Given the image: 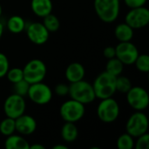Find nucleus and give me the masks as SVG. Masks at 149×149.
Here are the masks:
<instances>
[{
    "label": "nucleus",
    "mask_w": 149,
    "mask_h": 149,
    "mask_svg": "<svg viewBox=\"0 0 149 149\" xmlns=\"http://www.w3.org/2000/svg\"><path fill=\"white\" fill-rule=\"evenodd\" d=\"M115 80L116 77L106 71L99 74L93 85L96 98L103 100L113 97L116 93Z\"/></svg>",
    "instance_id": "f257e3e1"
},
{
    "label": "nucleus",
    "mask_w": 149,
    "mask_h": 149,
    "mask_svg": "<svg viewBox=\"0 0 149 149\" xmlns=\"http://www.w3.org/2000/svg\"><path fill=\"white\" fill-rule=\"evenodd\" d=\"M68 95L71 97V99L77 100L84 105L90 104L96 99L93 85L84 79L71 83L69 86Z\"/></svg>",
    "instance_id": "f03ea898"
},
{
    "label": "nucleus",
    "mask_w": 149,
    "mask_h": 149,
    "mask_svg": "<svg viewBox=\"0 0 149 149\" xmlns=\"http://www.w3.org/2000/svg\"><path fill=\"white\" fill-rule=\"evenodd\" d=\"M93 6L99 18L105 23H113L119 17L120 0H94Z\"/></svg>",
    "instance_id": "7ed1b4c3"
},
{
    "label": "nucleus",
    "mask_w": 149,
    "mask_h": 149,
    "mask_svg": "<svg viewBox=\"0 0 149 149\" xmlns=\"http://www.w3.org/2000/svg\"><path fill=\"white\" fill-rule=\"evenodd\" d=\"M24 72V79L26 80L30 85L35 84L38 82H41L45 79L47 68L41 59L34 58L30 60L23 68Z\"/></svg>",
    "instance_id": "20e7f679"
},
{
    "label": "nucleus",
    "mask_w": 149,
    "mask_h": 149,
    "mask_svg": "<svg viewBox=\"0 0 149 149\" xmlns=\"http://www.w3.org/2000/svg\"><path fill=\"white\" fill-rule=\"evenodd\" d=\"M120 115V106L113 98L103 99L97 107V116L104 123L114 122Z\"/></svg>",
    "instance_id": "39448f33"
},
{
    "label": "nucleus",
    "mask_w": 149,
    "mask_h": 149,
    "mask_svg": "<svg viewBox=\"0 0 149 149\" xmlns=\"http://www.w3.org/2000/svg\"><path fill=\"white\" fill-rule=\"evenodd\" d=\"M85 113V105L72 99L64 102L59 109L60 116L65 122L76 123L84 117Z\"/></svg>",
    "instance_id": "423d86ee"
},
{
    "label": "nucleus",
    "mask_w": 149,
    "mask_h": 149,
    "mask_svg": "<svg viewBox=\"0 0 149 149\" xmlns=\"http://www.w3.org/2000/svg\"><path fill=\"white\" fill-rule=\"evenodd\" d=\"M148 130V119L142 111H136L127 120L126 131L134 138H137Z\"/></svg>",
    "instance_id": "0eeeda50"
},
{
    "label": "nucleus",
    "mask_w": 149,
    "mask_h": 149,
    "mask_svg": "<svg viewBox=\"0 0 149 149\" xmlns=\"http://www.w3.org/2000/svg\"><path fill=\"white\" fill-rule=\"evenodd\" d=\"M128 105L135 111H144L149 105V95L141 86H132L126 93Z\"/></svg>",
    "instance_id": "6e6552de"
},
{
    "label": "nucleus",
    "mask_w": 149,
    "mask_h": 149,
    "mask_svg": "<svg viewBox=\"0 0 149 149\" xmlns=\"http://www.w3.org/2000/svg\"><path fill=\"white\" fill-rule=\"evenodd\" d=\"M27 96L37 105H46L52 99V92L50 86L41 81L30 85Z\"/></svg>",
    "instance_id": "1a4fd4ad"
},
{
    "label": "nucleus",
    "mask_w": 149,
    "mask_h": 149,
    "mask_svg": "<svg viewBox=\"0 0 149 149\" xmlns=\"http://www.w3.org/2000/svg\"><path fill=\"white\" fill-rule=\"evenodd\" d=\"M26 108V103L24 97L12 93L9 95L3 103V112L6 117L17 119L20 115L24 114Z\"/></svg>",
    "instance_id": "9d476101"
},
{
    "label": "nucleus",
    "mask_w": 149,
    "mask_h": 149,
    "mask_svg": "<svg viewBox=\"0 0 149 149\" xmlns=\"http://www.w3.org/2000/svg\"><path fill=\"white\" fill-rule=\"evenodd\" d=\"M138 55L139 51L131 41L120 42L115 47V57L121 61L124 65H134Z\"/></svg>",
    "instance_id": "9b49d317"
},
{
    "label": "nucleus",
    "mask_w": 149,
    "mask_h": 149,
    "mask_svg": "<svg viewBox=\"0 0 149 149\" xmlns=\"http://www.w3.org/2000/svg\"><path fill=\"white\" fill-rule=\"evenodd\" d=\"M125 23L134 30L144 28L149 24V10L145 6L131 9L126 15Z\"/></svg>",
    "instance_id": "f8f14e48"
},
{
    "label": "nucleus",
    "mask_w": 149,
    "mask_h": 149,
    "mask_svg": "<svg viewBox=\"0 0 149 149\" xmlns=\"http://www.w3.org/2000/svg\"><path fill=\"white\" fill-rule=\"evenodd\" d=\"M27 38L35 45H41L47 42L50 32L45 27L43 23L32 22L25 27Z\"/></svg>",
    "instance_id": "ddd939ff"
},
{
    "label": "nucleus",
    "mask_w": 149,
    "mask_h": 149,
    "mask_svg": "<svg viewBox=\"0 0 149 149\" xmlns=\"http://www.w3.org/2000/svg\"><path fill=\"white\" fill-rule=\"evenodd\" d=\"M16 131L22 135H30L37 129L36 120L27 114H22L15 119Z\"/></svg>",
    "instance_id": "4468645a"
},
{
    "label": "nucleus",
    "mask_w": 149,
    "mask_h": 149,
    "mask_svg": "<svg viewBox=\"0 0 149 149\" xmlns=\"http://www.w3.org/2000/svg\"><path fill=\"white\" fill-rule=\"evenodd\" d=\"M86 71L82 64L79 62L71 63L65 69V78L70 83L84 79Z\"/></svg>",
    "instance_id": "2eb2a0df"
},
{
    "label": "nucleus",
    "mask_w": 149,
    "mask_h": 149,
    "mask_svg": "<svg viewBox=\"0 0 149 149\" xmlns=\"http://www.w3.org/2000/svg\"><path fill=\"white\" fill-rule=\"evenodd\" d=\"M31 8L36 16L44 17L52 13L53 4L52 0H31Z\"/></svg>",
    "instance_id": "dca6fc26"
},
{
    "label": "nucleus",
    "mask_w": 149,
    "mask_h": 149,
    "mask_svg": "<svg viewBox=\"0 0 149 149\" xmlns=\"http://www.w3.org/2000/svg\"><path fill=\"white\" fill-rule=\"evenodd\" d=\"M4 147L6 149H29V142L21 135L10 134L7 136Z\"/></svg>",
    "instance_id": "f3484780"
},
{
    "label": "nucleus",
    "mask_w": 149,
    "mask_h": 149,
    "mask_svg": "<svg viewBox=\"0 0 149 149\" xmlns=\"http://www.w3.org/2000/svg\"><path fill=\"white\" fill-rule=\"evenodd\" d=\"M114 35L120 42L131 41L134 37V29L127 23H121L115 27Z\"/></svg>",
    "instance_id": "a211bd4d"
},
{
    "label": "nucleus",
    "mask_w": 149,
    "mask_h": 149,
    "mask_svg": "<svg viewBox=\"0 0 149 149\" xmlns=\"http://www.w3.org/2000/svg\"><path fill=\"white\" fill-rule=\"evenodd\" d=\"M79 135V130L72 122H65L61 128V137L65 142H73Z\"/></svg>",
    "instance_id": "6ab92c4d"
},
{
    "label": "nucleus",
    "mask_w": 149,
    "mask_h": 149,
    "mask_svg": "<svg viewBox=\"0 0 149 149\" xmlns=\"http://www.w3.org/2000/svg\"><path fill=\"white\" fill-rule=\"evenodd\" d=\"M25 27L26 23L21 16H11L7 21V28L11 33L19 34L25 30Z\"/></svg>",
    "instance_id": "aec40b11"
},
{
    "label": "nucleus",
    "mask_w": 149,
    "mask_h": 149,
    "mask_svg": "<svg viewBox=\"0 0 149 149\" xmlns=\"http://www.w3.org/2000/svg\"><path fill=\"white\" fill-rule=\"evenodd\" d=\"M124 65L121 61H120L116 57L110 58L107 60L106 65V72L108 73L117 77L119 75H121V72H123Z\"/></svg>",
    "instance_id": "412c9836"
},
{
    "label": "nucleus",
    "mask_w": 149,
    "mask_h": 149,
    "mask_svg": "<svg viewBox=\"0 0 149 149\" xmlns=\"http://www.w3.org/2000/svg\"><path fill=\"white\" fill-rule=\"evenodd\" d=\"M43 24L49 32H56L60 27V21L57 16L50 13L43 17Z\"/></svg>",
    "instance_id": "4be33fe9"
},
{
    "label": "nucleus",
    "mask_w": 149,
    "mask_h": 149,
    "mask_svg": "<svg viewBox=\"0 0 149 149\" xmlns=\"http://www.w3.org/2000/svg\"><path fill=\"white\" fill-rule=\"evenodd\" d=\"M16 131L15 120L10 117H6L0 122V133L4 136H9Z\"/></svg>",
    "instance_id": "5701e85b"
},
{
    "label": "nucleus",
    "mask_w": 149,
    "mask_h": 149,
    "mask_svg": "<svg viewBox=\"0 0 149 149\" xmlns=\"http://www.w3.org/2000/svg\"><path fill=\"white\" fill-rule=\"evenodd\" d=\"M132 82L129 78L122 75H119L116 77L115 80V87L116 92H120L121 93H127L132 87Z\"/></svg>",
    "instance_id": "b1692460"
},
{
    "label": "nucleus",
    "mask_w": 149,
    "mask_h": 149,
    "mask_svg": "<svg viewBox=\"0 0 149 149\" xmlns=\"http://www.w3.org/2000/svg\"><path fill=\"white\" fill-rule=\"evenodd\" d=\"M134 147V137L125 133L119 136L117 140V148L119 149H133Z\"/></svg>",
    "instance_id": "393cba45"
},
{
    "label": "nucleus",
    "mask_w": 149,
    "mask_h": 149,
    "mask_svg": "<svg viewBox=\"0 0 149 149\" xmlns=\"http://www.w3.org/2000/svg\"><path fill=\"white\" fill-rule=\"evenodd\" d=\"M8 79V80L12 83L15 84L22 79H24V72H23V69L18 68V67H14V68H10L8 70L6 75H5Z\"/></svg>",
    "instance_id": "a878e982"
},
{
    "label": "nucleus",
    "mask_w": 149,
    "mask_h": 149,
    "mask_svg": "<svg viewBox=\"0 0 149 149\" xmlns=\"http://www.w3.org/2000/svg\"><path fill=\"white\" fill-rule=\"evenodd\" d=\"M134 65L136 68L141 72H149V56L148 54L138 55Z\"/></svg>",
    "instance_id": "bb28decb"
},
{
    "label": "nucleus",
    "mask_w": 149,
    "mask_h": 149,
    "mask_svg": "<svg viewBox=\"0 0 149 149\" xmlns=\"http://www.w3.org/2000/svg\"><path fill=\"white\" fill-rule=\"evenodd\" d=\"M29 87H30V84L26 80H24V79H22V80L13 84L14 93L18 94V95H20L22 97L27 96V93H28V91H29Z\"/></svg>",
    "instance_id": "cd10ccee"
},
{
    "label": "nucleus",
    "mask_w": 149,
    "mask_h": 149,
    "mask_svg": "<svg viewBox=\"0 0 149 149\" xmlns=\"http://www.w3.org/2000/svg\"><path fill=\"white\" fill-rule=\"evenodd\" d=\"M10 69V62L5 54L0 52V79L4 77Z\"/></svg>",
    "instance_id": "c85d7f7f"
},
{
    "label": "nucleus",
    "mask_w": 149,
    "mask_h": 149,
    "mask_svg": "<svg viewBox=\"0 0 149 149\" xmlns=\"http://www.w3.org/2000/svg\"><path fill=\"white\" fill-rule=\"evenodd\" d=\"M137 141L135 143L136 149H148L149 148V134L148 133L137 137Z\"/></svg>",
    "instance_id": "c756f323"
},
{
    "label": "nucleus",
    "mask_w": 149,
    "mask_h": 149,
    "mask_svg": "<svg viewBox=\"0 0 149 149\" xmlns=\"http://www.w3.org/2000/svg\"><path fill=\"white\" fill-rule=\"evenodd\" d=\"M55 93L58 96H61V97H64L65 95H68V93H69V86L64 84V83H60V84H58L56 86H55Z\"/></svg>",
    "instance_id": "7c9ffc66"
},
{
    "label": "nucleus",
    "mask_w": 149,
    "mask_h": 149,
    "mask_svg": "<svg viewBox=\"0 0 149 149\" xmlns=\"http://www.w3.org/2000/svg\"><path fill=\"white\" fill-rule=\"evenodd\" d=\"M148 0H124L125 4L130 9L145 6Z\"/></svg>",
    "instance_id": "2f4dec72"
},
{
    "label": "nucleus",
    "mask_w": 149,
    "mask_h": 149,
    "mask_svg": "<svg viewBox=\"0 0 149 149\" xmlns=\"http://www.w3.org/2000/svg\"><path fill=\"white\" fill-rule=\"evenodd\" d=\"M103 55L107 59L115 58V47H113V46L106 47L103 51Z\"/></svg>",
    "instance_id": "473e14b6"
},
{
    "label": "nucleus",
    "mask_w": 149,
    "mask_h": 149,
    "mask_svg": "<svg viewBox=\"0 0 149 149\" xmlns=\"http://www.w3.org/2000/svg\"><path fill=\"white\" fill-rule=\"evenodd\" d=\"M29 149H45V148L40 144H33V145H30Z\"/></svg>",
    "instance_id": "72a5a7b5"
},
{
    "label": "nucleus",
    "mask_w": 149,
    "mask_h": 149,
    "mask_svg": "<svg viewBox=\"0 0 149 149\" xmlns=\"http://www.w3.org/2000/svg\"><path fill=\"white\" fill-rule=\"evenodd\" d=\"M52 148L53 149H68V147H67V146H65V145L58 144V145H55Z\"/></svg>",
    "instance_id": "f704fd0d"
},
{
    "label": "nucleus",
    "mask_w": 149,
    "mask_h": 149,
    "mask_svg": "<svg viewBox=\"0 0 149 149\" xmlns=\"http://www.w3.org/2000/svg\"><path fill=\"white\" fill-rule=\"evenodd\" d=\"M3 24L0 22V39H1L2 36H3Z\"/></svg>",
    "instance_id": "c9c22d12"
},
{
    "label": "nucleus",
    "mask_w": 149,
    "mask_h": 149,
    "mask_svg": "<svg viewBox=\"0 0 149 149\" xmlns=\"http://www.w3.org/2000/svg\"><path fill=\"white\" fill-rule=\"evenodd\" d=\"M2 12H3V9H2V6H1V4H0V17H1V15H2Z\"/></svg>",
    "instance_id": "e433bc0d"
}]
</instances>
